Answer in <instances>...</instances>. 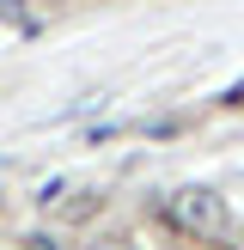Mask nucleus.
<instances>
[{
    "instance_id": "1",
    "label": "nucleus",
    "mask_w": 244,
    "mask_h": 250,
    "mask_svg": "<svg viewBox=\"0 0 244 250\" xmlns=\"http://www.w3.org/2000/svg\"><path fill=\"white\" fill-rule=\"evenodd\" d=\"M165 220L183 238H214V232L226 226V202H220L207 183H183V189L165 195Z\"/></svg>"
},
{
    "instance_id": "5",
    "label": "nucleus",
    "mask_w": 244,
    "mask_h": 250,
    "mask_svg": "<svg viewBox=\"0 0 244 250\" xmlns=\"http://www.w3.org/2000/svg\"><path fill=\"white\" fill-rule=\"evenodd\" d=\"M226 104H244V80H238V85H226Z\"/></svg>"
},
{
    "instance_id": "2",
    "label": "nucleus",
    "mask_w": 244,
    "mask_h": 250,
    "mask_svg": "<svg viewBox=\"0 0 244 250\" xmlns=\"http://www.w3.org/2000/svg\"><path fill=\"white\" fill-rule=\"evenodd\" d=\"M98 208H104V195H98V189H67V195H61V220H73V226L92 220Z\"/></svg>"
},
{
    "instance_id": "4",
    "label": "nucleus",
    "mask_w": 244,
    "mask_h": 250,
    "mask_svg": "<svg viewBox=\"0 0 244 250\" xmlns=\"http://www.w3.org/2000/svg\"><path fill=\"white\" fill-rule=\"evenodd\" d=\"M24 250H55V238H49V232H31V238H24Z\"/></svg>"
},
{
    "instance_id": "3",
    "label": "nucleus",
    "mask_w": 244,
    "mask_h": 250,
    "mask_svg": "<svg viewBox=\"0 0 244 250\" xmlns=\"http://www.w3.org/2000/svg\"><path fill=\"white\" fill-rule=\"evenodd\" d=\"M92 250H141V244H134V238H98Z\"/></svg>"
}]
</instances>
